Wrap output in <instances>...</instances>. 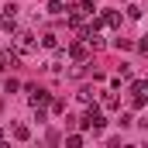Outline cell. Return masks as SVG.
I'll return each instance as SVG.
<instances>
[{
	"mask_svg": "<svg viewBox=\"0 0 148 148\" xmlns=\"http://www.w3.org/2000/svg\"><path fill=\"white\" fill-rule=\"evenodd\" d=\"M79 124H83L86 131H103V124H107V121H103V110H100V107H90V110L83 114V121H79Z\"/></svg>",
	"mask_w": 148,
	"mask_h": 148,
	"instance_id": "1",
	"label": "cell"
},
{
	"mask_svg": "<svg viewBox=\"0 0 148 148\" xmlns=\"http://www.w3.org/2000/svg\"><path fill=\"white\" fill-rule=\"evenodd\" d=\"M14 45H17V52H24V55L38 48V41H35V35H31V31H14Z\"/></svg>",
	"mask_w": 148,
	"mask_h": 148,
	"instance_id": "2",
	"label": "cell"
},
{
	"mask_svg": "<svg viewBox=\"0 0 148 148\" xmlns=\"http://www.w3.org/2000/svg\"><path fill=\"white\" fill-rule=\"evenodd\" d=\"M28 90V97H31V107H48L52 103V93L48 90H38V86H24Z\"/></svg>",
	"mask_w": 148,
	"mask_h": 148,
	"instance_id": "3",
	"label": "cell"
},
{
	"mask_svg": "<svg viewBox=\"0 0 148 148\" xmlns=\"http://www.w3.org/2000/svg\"><path fill=\"white\" fill-rule=\"evenodd\" d=\"M145 83H131V107H145Z\"/></svg>",
	"mask_w": 148,
	"mask_h": 148,
	"instance_id": "4",
	"label": "cell"
},
{
	"mask_svg": "<svg viewBox=\"0 0 148 148\" xmlns=\"http://www.w3.org/2000/svg\"><path fill=\"white\" fill-rule=\"evenodd\" d=\"M0 31H7V35H14V31H17V21H14V10L0 14Z\"/></svg>",
	"mask_w": 148,
	"mask_h": 148,
	"instance_id": "5",
	"label": "cell"
},
{
	"mask_svg": "<svg viewBox=\"0 0 148 148\" xmlns=\"http://www.w3.org/2000/svg\"><path fill=\"white\" fill-rule=\"evenodd\" d=\"M69 55L83 62V59H86V41H73V45H69Z\"/></svg>",
	"mask_w": 148,
	"mask_h": 148,
	"instance_id": "6",
	"label": "cell"
},
{
	"mask_svg": "<svg viewBox=\"0 0 148 148\" xmlns=\"http://www.w3.org/2000/svg\"><path fill=\"white\" fill-rule=\"evenodd\" d=\"M103 24H110V28H121V14H117V10H103Z\"/></svg>",
	"mask_w": 148,
	"mask_h": 148,
	"instance_id": "7",
	"label": "cell"
},
{
	"mask_svg": "<svg viewBox=\"0 0 148 148\" xmlns=\"http://www.w3.org/2000/svg\"><path fill=\"white\" fill-rule=\"evenodd\" d=\"M117 107H121V100L114 93H103V110H117Z\"/></svg>",
	"mask_w": 148,
	"mask_h": 148,
	"instance_id": "8",
	"label": "cell"
},
{
	"mask_svg": "<svg viewBox=\"0 0 148 148\" xmlns=\"http://www.w3.org/2000/svg\"><path fill=\"white\" fill-rule=\"evenodd\" d=\"M45 10H48L52 17H59V14H66V7H62V0H52V3L45 7Z\"/></svg>",
	"mask_w": 148,
	"mask_h": 148,
	"instance_id": "9",
	"label": "cell"
},
{
	"mask_svg": "<svg viewBox=\"0 0 148 148\" xmlns=\"http://www.w3.org/2000/svg\"><path fill=\"white\" fill-rule=\"evenodd\" d=\"M14 138H17V141H28V138H31L28 124H17V127H14Z\"/></svg>",
	"mask_w": 148,
	"mask_h": 148,
	"instance_id": "10",
	"label": "cell"
},
{
	"mask_svg": "<svg viewBox=\"0 0 148 148\" xmlns=\"http://www.w3.org/2000/svg\"><path fill=\"white\" fill-rule=\"evenodd\" d=\"M55 45H59V38H55V35H45V38H41V48H55Z\"/></svg>",
	"mask_w": 148,
	"mask_h": 148,
	"instance_id": "11",
	"label": "cell"
},
{
	"mask_svg": "<svg viewBox=\"0 0 148 148\" xmlns=\"http://www.w3.org/2000/svg\"><path fill=\"white\" fill-rule=\"evenodd\" d=\"M3 90H7V93H17V90H21V83H17V79H7V83H3Z\"/></svg>",
	"mask_w": 148,
	"mask_h": 148,
	"instance_id": "12",
	"label": "cell"
},
{
	"mask_svg": "<svg viewBox=\"0 0 148 148\" xmlns=\"http://www.w3.org/2000/svg\"><path fill=\"white\" fill-rule=\"evenodd\" d=\"M127 17H141V7L138 3H127Z\"/></svg>",
	"mask_w": 148,
	"mask_h": 148,
	"instance_id": "13",
	"label": "cell"
},
{
	"mask_svg": "<svg viewBox=\"0 0 148 148\" xmlns=\"http://www.w3.org/2000/svg\"><path fill=\"white\" fill-rule=\"evenodd\" d=\"M66 145H73V148L83 145V134H69V138H66Z\"/></svg>",
	"mask_w": 148,
	"mask_h": 148,
	"instance_id": "14",
	"label": "cell"
},
{
	"mask_svg": "<svg viewBox=\"0 0 148 148\" xmlns=\"http://www.w3.org/2000/svg\"><path fill=\"white\" fill-rule=\"evenodd\" d=\"M79 7H83V14H93V0H79Z\"/></svg>",
	"mask_w": 148,
	"mask_h": 148,
	"instance_id": "15",
	"label": "cell"
},
{
	"mask_svg": "<svg viewBox=\"0 0 148 148\" xmlns=\"http://www.w3.org/2000/svg\"><path fill=\"white\" fill-rule=\"evenodd\" d=\"M138 52H145V55H148V38H141V41H138Z\"/></svg>",
	"mask_w": 148,
	"mask_h": 148,
	"instance_id": "16",
	"label": "cell"
},
{
	"mask_svg": "<svg viewBox=\"0 0 148 148\" xmlns=\"http://www.w3.org/2000/svg\"><path fill=\"white\" fill-rule=\"evenodd\" d=\"M0 141H3V131H0Z\"/></svg>",
	"mask_w": 148,
	"mask_h": 148,
	"instance_id": "17",
	"label": "cell"
}]
</instances>
